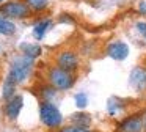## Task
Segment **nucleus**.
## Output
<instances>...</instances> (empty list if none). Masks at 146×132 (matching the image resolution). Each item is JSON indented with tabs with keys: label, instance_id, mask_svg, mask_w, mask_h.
I'll return each instance as SVG.
<instances>
[{
	"label": "nucleus",
	"instance_id": "1",
	"mask_svg": "<svg viewBox=\"0 0 146 132\" xmlns=\"http://www.w3.org/2000/svg\"><path fill=\"white\" fill-rule=\"evenodd\" d=\"M33 66H35V60L30 58V57L24 55V53L14 57L10 63V69H8L7 79L16 85L22 83V82H25L30 77V74L33 71Z\"/></svg>",
	"mask_w": 146,
	"mask_h": 132
},
{
	"label": "nucleus",
	"instance_id": "2",
	"mask_svg": "<svg viewBox=\"0 0 146 132\" xmlns=\"http://www.w3.org/2000/svg\"><path fill=\"white\" fill-rule=\"evenodd\" d=\"M47 80L57 91L69 90V88H72L74 83H76V77H74L72 72L64 71V69L58 68V66H54V68L49 69Z\"/></svg>",
	"mask_w": 146,
	"mask_h": 132
},
{
	"label": "nucleus",
	"instance_id": "3",
	"mask_svg": "<svg viewBox=\"0 0 146 132\" xmlns=\"http://www.w3.org/2000/svg\"><path fill=\"white\" fill-rule=\"evenodd\" d=\"M0 14L8 19H25L32 14V9L29 8L24 0H7L0 3Z\"/></svg>",
	"mask_w": 146,
	"mask_h": 132
},
{
	"label": "nucleus",
	"instance_id": "4",
	"mask_svg": "<svg viewBox=\"0 0 146 132\" xmlns=\"http://www.w3.org/2000/svg\"><path fill=\"white\" fill-rule=\"evenodd\" d=\"M39 118H41L42 124L47 126L50 129H55L63 123V116L61 112L49 101H42L39 105Z\"/></svg>",
	"mask_w": 146,
	"mask_h": 132
},
{
	"label": "nucleus",
	"instance_id": "5",
	"mask_svg": "<svg viewBox=\"0 0 146 132\" xmlns=\"http://www.w3.org/2000/svg\"><path fill=\"white\" fill-rule=\"evenodd\" d=\"M57 66L64 71L74 72L79 68V57L72 50H61L57 55Z\"/></svg>",
	"mask_w": 146,
	"mask_h": 132
},
{
	"label": "nucleus",
	"instance_id": "6",
	"mask_svg": "<svg viewBox=\"0 0 146 132\" xmlns=\"http://www.w3.org/2000/svg\"><path fill=\"white\" fill-rule=\"evenodd\" d=\"M143 127H145L143 116L141 115H132V116L124 118L118 124V132H141Z\"/></svg>",
	"mask_w": 146,
	"mask_h": 132
},
{
	"label": "nucleus",
	"instance_id": "7",
	"mask_svg": "<svg viewBox=\"0 0 146 132\" xmlns=\"http://www.w3.org/2000/svg\"><path fill=\"white\" fill-rule=\"evenodd\" d=\"M105 52H107V55L110 58L121 61V60L127 58V55H129V46L124 41H113V43H110L107 46Z\"/></svg>",
	"mask_w": 146,
	"mask_h": 132
},
{
	"label": "nucleus",
	"instance_id": "8",
	"mask_svg": "<svg viewBox=\"0 0 146 132\" xmlns=\"http://www.w3.org/2000/svg\"><path fill=\"white\" fill-rule=\"evenodd\" d=\"M129 83L137 91H146V68L145 66H137L130 71Z\"/></svg>",
	"mask_w": 146,
	"mask_h": 132
},
{
	"label": "nucleus",
	"instance_id": "9",
	"mask_svg": "<svg viewBox=\"0 0 146 132\" xmlns=\"http://www.w3.org/2000/svg\"><path fill=\"white\" fill-rule=\"evenodd\" d=\"M24 105V97L19 96V94H14L11 99L7 101L5 104V115H7L8 119H16L19 116L21 110H22Z\"/></svg>",
	"mask_w": 146,
	"mask_h": 132
},
{
	"label": "nucleus",
	"instance_id": "10",
	"mask_svg": "<svg viewBox=\"0 0 146 132\" xmlns=\"http://www.w3.org/2000/svg\"><path fill=\"white\" fill-rule=\"evenodd\" d=\"M52 19H39V21L35 22V25H33V36L36 38V39H42V38L46 36V33L49 31V28L52 27Z\"/></svg>",
	"mask_w": 146,
	"mask_h": 132
},
{
	"label": "nucleus",
	"instance_id": "11",
	"mask_svg": "<svg viewBox=\"0 0 146 132\" xmlns=\"http://www.w3.org/2000/svg\"><path fill=\"white\" fill-rule=\"evenodd\" d=\"M14 33H16V24H14L11 19H8V17L0 14V35L11 36V35H14Z\"/></svg>",
	"mask_w": 146,
	"mask_h": 132
},
{
	"label": "nucleus",
	"instance_id": "12",
	"mask_svg": "<svg viewBox=\"0 0 146 132\" xmlns=\"http://www.w3.org/2000/svg\"><path fill=\"white\" fill-rule=\"evenodd\" d=\"M21 50H22L24 55L30 57V58H33V60H35L36 57H39V55H41V52H42L41 46H38V44H32V43L21 44Z\"/></svg>",
	"mask_w": 146,
	"mask_h": 132
},
{
	"label": "nucleus",
	"instance_id": "13",
	"mask_svg": "<svg viewBox=\"0 0 146 132\" xmlns=\"http://www.w3.org/2000/svg\"><path fill=\"white\" fill-rule=\"evenodd\" d=\"M24 2L35 13H42L49 8V0H24Z\"/></svg>",
	"mask_w": 146,
	"mask_h": 132
},
{
	"label": "nucleus",
	"instance_id": "14",
	"mask_svg": "<svg viewBox=\"0 0 146 132\" xmlns=\"http://www.w3.org/2000/svg\"><path fill=\"white\" fill-rule=\"evenodd\" d=\"M16 83H13L11 80H8L7 77H5V82H3V87H2V96H3L5 101L11 99V97L16 94Z\"/></svg>",
	"mask_w": 146,
	"mask_h": 132
},
{
	"label": "nucleus",
	"instance_id": "15",
	"mask_svg": "<svg viewBox=\"0 0 146 132\" xmlns=\"http://www.w3.org/2000/svg\"><path fill=\"white\" fill-rule=\"evenodd\" d=\"M71 119H72L74 126H80V127H88L91 124V118L88 113H74Z\"/></svg>",
	"mask_w": 146,
	"mask_h": 132
},
{
	"label": "nucleus",
	"instance_id": "16",
	"mask_svg": "<svg viewBox=\"0 0 146 132\" xmlns=\"http://www.w3.org/2000/svg\"><path fill=\"white\" fill-rule=\"evenodd\" d=\"M107 110H108V113H110L111 116H115L118 112L123 110V104H121V101L111 97V99H108V102H107Z\"/></svg>",
	"mask_w": 146,
	"mask_h": 132
},
{
	"label": "nucleus",
	"instance_id": "17",
	"mask_svg": "<svg viewBox=\"0 0 146 132\" xmlns=\"http://www.w3.org/2000/svg\"><path fill=\"white\" fill-rule=\"evenodd\" d=\"M41 93H42V97H44V101H49V102H50V101L55 97V94H57V90H55L52 85H49V87H44V88H42Z\"/></svg>",
	"mask_w": 146,
	"mask_h": 132
},
{
	"label": "nucleus",
	"instance_id": "18",
	"mask_svg": "<svg viewBox=\"0 0 146 132\" xmlns=\"http://www.w3.org/2000/svg\"><path fill=\"white\" fill-rule=\"evenodd\" d=\"M74 101H76V105L79 107V109H85L86 104H88V96H86L85 93H77L76 96H74Z\"/></svg>",
	"mask_w": 146,
	"mask_h": 132
},
{
	"label": "nucleus",
	"instance_id": "19",
	"mask_svg": "<svg viewBox=\"0 0 146 132\" xmlns=\"http://www.w3.org/2000/svg\"><path fill=\"white\" fill-rule=\"evenodd\" d=\"M60 132H93V131H90L88 127H80V126H68V127H63Z\"/></svg>",
	"mask_w": 146,
	"mask_h": 132
},
{
	"label": "nucleus",
	"instance_id": "20",
	"mask_svg": "<svg viewBox=\"0 0 146 132\" xmlns=\"http://www.w3.org/2000/svg\"><path fill=\"white\" fill-rule=\"evenodd\" d=\"M135 27H137V30H138V33L146 39V22L145 21H140V22H137V24H135Z\"/></svg>",
	"mask_w": 146,
	"mask_h": 132
},
{
	"label": "nucleus",
	"instance_id": "21",
	"mask_svg": "<svg viewBox=\"0 0 146 132\" xmlns=\"http://www.w3.org/2000/svg\"><path fill=\"white\" fill-rule=\"evenodd\" d=\"M58 22H61V24H74V19L71 17L68 13H63V14L60 16V19H58Z\"/></svg>",
	"mask_w": 146,
	"mask_h": 132
},
{
	"label": "nucleus",
	"instance_id": "22",
	"mask_svg": "<svg viewBox=\"0 0 146 132\" xmlns=\"http://www.w3.org/2000/svg\"><path fill=\"white\" fill-rule=\"evenodd\" d=\"M138 13L140 14H145L146 16V2L143 0V2H140V5H138Z\"/></svg>",
	"mask_w": 146,
	"mask_h": 132
},
{
	"label": "nucleus",
	"instance_id": "23",
	"mask_svg": "<svg viewBox=\"0 0 146 132\" xmlns=\"http://www.w3.org/2000/svg\"><path fill=\"white\" fill-rule=\"evenodd\" d=\"M143 121H145V124H146V112H145V118H143Z\"/></svg>",
	"mask_w": 146,
	"mask_h": 132
},
{
	"label": "nucleus",
	"instance_id": "24",
	"mask_svg": "<svg viewBox=\"0 0 146 132\" xmlns=\"http://www.w3.org/2000/svg\"><path fill=\"white\" fill-rule=\"evenodd\" d=\"M3 2H7V0H0V3H3Z\"/></svg>",
	"mask_w": 146,
	"mask_h": 132
}]
</instances>
